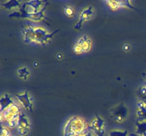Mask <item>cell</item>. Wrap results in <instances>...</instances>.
Wrapping results in <instances>:
<instances>
[{"mask_svg":"<svg viewBox=\"0 0 146 136\" xmlns=\"http://www.w3.org/2000/svg\"><path fill=\"white\" fill-rule=\"evenodd\" d=\"M91 8H92V7H90L89 8H88V9L84 11V12L81 14V17H80L79 21H78V23L77 24V25L76 26V28H79V27H81V24H82L83 21H84L85 19H88V18H90V16L92 15V11H91Z\"/></svg>","mask_w":146,"mask_h":136,"instance_id":"6da1fadb","label":"cell"},{"mask_svg":"<svg viewBox=\"0 0 146 136\" xmlns=\"http://www.w3.org/2000/svg\"><path fill=\"white\" fill-rule=\"evenodd\" d=\"M65 14H66L68 16H71L72 15H74V11L72 10V8L71 7H65Z\"/></svg>","mask_w":146,"mask_h":136,"instance_id":"7a4b0ae2","label":"cell"},{"mask_svg":"<svg viewBox=\"0 0 146 136\" xmlns=\"http://www.w3.org/2000/svg\"><path fill=\"white\" fill-rule=\"evenodd\" d=\"M127 132L121 133V132H111V136H126Z\"/></svg>","mask_w":146,"mask_h":136,"instance_id":"3957f363","label":"cell"},{"mask_svg":"<svg viewBox=\"0 0 146 136\" xmlns=\"http://www.w3.org/2000/svg\"><path fill=\"white\" fill-rule=\"evenodd\" d=\"M85 136H91V135L90 134H88V135H85Z\"/></svg>","mask_w":146,"mask_h":136,"instance_id":"277c9868","label":"cell"}]
</instances>
